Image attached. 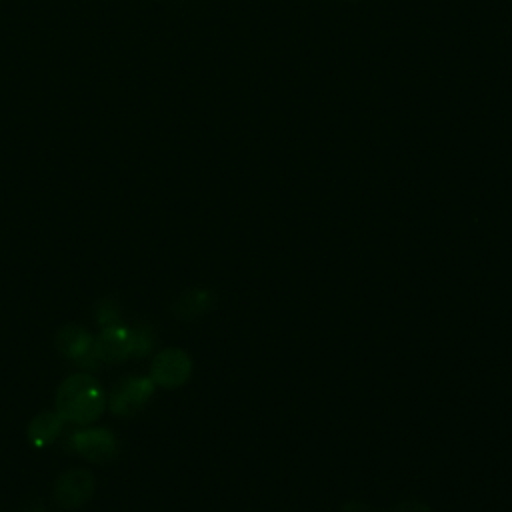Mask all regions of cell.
Wrapping results in <instances>:
<instances>
[{"instance_id":"obj_12","label":"cell","mask_w":512,"mask_h":512,"mask_svg":"<svg viewBox=\"0 0 512 512\" xmlns=\"http://www.w3.org/2000/svg\"><path fill=\"white\" fill-rule=\"evenodd\" d=\"M390 512H430V508L422 500H402L396 506H392Z\"/></svg>"},{"instance_id":"obj_7","label":"cell","mask_w":512,"mask_h":512,"mask_svg":"<svg viewBox=\"0 0 512 512\" xmlns=\"http://www.w3.org/2000/svg\"><path fill=\"white\" fill-rule=\"evenodd\" d=\"M132 350V328L124 324H108L102 328L100 336L94 338V352L98 360L122 362L130 358Z\"/></svg>"},{"instance_id":"obj_9","label":"cell","mask_w":512,"mask_h":512,"mask_svg":"<svg viewBox=\"0 0 512 512\" xmlns=\"http://www.w3.org/2000/svg\"><path fill=\"white\" fill-rule=\"evenodd\" d=\"M62 424L64 418L58 412H40L28 424V440L38 448L48 446L60 436Z\"/></svg>"},{"instance_id":"obj_11","label":"cell","mask_w":512,"mask_h":512,"mask_svg":"<svg viewBox=\"0 0 512 512\" xmlns=\"http://www.w3.org/2000/svg\"><path fill=\"white\" fill-rule=\"evenodd\" d=\"M96 320L102 324V326H108V324H114L118 320V308L112 300H102L96 308Z\"/></svg>"},{"instance_id":"obj_2","label":"cell","mask_w":512,"mask_h":512,"mask_svg":"<svg viewBox=\"0 0 512 512\" xmlns=\"http://www.w3.org/2000/svg\"><path fill=\"white\" fill-rule=\"evenodd\" d=\"M156 384L146 376H130L120 380L110 396V410L118 416H132L152 398Z\"/></svg>"},{"instance_id":"obj_4","label":"cell","mask_w":512,"mask_h":512,"mask_svg":"<svg viewBox=\"0 0 512 512\" xmlns=\"http://www.w3.org/2000/svg\"><path fill=\"white\" fill-rule=\"evenodd\" d=\"M94 488H96V480L92 472L80 470V468L68 470L60 474V478L56 480L54 500L60 508H66V510L80 508L92 498Z\"/></svg>"},{"instance_id":"obj_10","label":"cell","mask_w":512,"mask_h":512,"mask_svg":"<svg viewBox=\"0 0 512 512\" xmlns=\"http://www.w3.org/2000/svg\"><path fill=\"white\" fill-rule=\"evenodd\" d=\"M154 346V332L150 326H134L132 328V350H130V358H142L146 356Z\"/></svg>"},{"instance_id":"obj_3","label":"cell","mask_w":512,"mask_h":512,"mask_svg":"<svg viewBox=\"0 0 512 512\" xmlns=\"http://www.w3.org/2000/svg\"><path fill=\"white\" fill-rule=\"evenodd\" d=\"M192 374V360L180 348H166L152 360L150 378L156 386L178 388Z\"/></svg>"},{"instance_id":"obj_1","label":"cell","mask_w":512,"mask_h":512,"mask_svg":"<svg viewBox=\"0 0 512 512\" xmlns=\"http://www.w3.org/2000/svg\"><path fill=\"white\" fill-rule=\"evenodd\" d=\"M104 404V390L90 374L68 376L56 392V412L64 422L90 424L102 414Z\"/></svg>"},{"instance_id":"obj_13","label":"cell","mask_w":512,"mask_h":512,"mask_svg":"<svg viewBox=\"0 0 512 512\" xmlns=\"http://www.w3.org/2000/svg\"><path fill=\"white\" fill-rule=\"evenodd\" d=\"M342 512H372V510H370V506L364 504V502H346V504L342 506Z\"/></svg>"},{"instance_id":"obj_8","label":"cell","mask_w":512,"mask_h":512,"mask_svg":"<svg viewBox=\"0 0 512 512\" xmlns=\"http://www.w3.org/2000/svg\"><path fill=\"white\" fill-rule=\"evenodd\" d=\"M214 304H216V296L210 290L192 288L176 298L172 310L178 318L192 320V318H198V316L210 312L214 308Z\"/></svg>"},{"instance_id":"obj_5","label":"cell","mask_w":512,"mask_h":512,"mask_svg":"<svg viewBox=\"0 0 512 512\" xmlns=\"http://www.w3.org/2000/svg\"><path fill=\"white\" fill-rule=\"evenodd\" d=\"M70 442L82 458H86L90 462H98V464L112 460L118 452L116 436L106 428L80 430L72 436Z\"/></svg>"},{"instance_id":"obj_6","label":"cell","mask_w":512,"mask_h":512,"mask_svg":"<svg viewBox=\"0 0 512 512\" xmlns=\"http://www.w3.org/2000/svg\"><path fill=\"white\" fill-rule=\"evenodd\" d=\"M54 344L64 358L74 360L78 364H92L90 360H98V356L94 352V336L76 324L62 326L56 332Z\"/></svg>"}]
</instances>
